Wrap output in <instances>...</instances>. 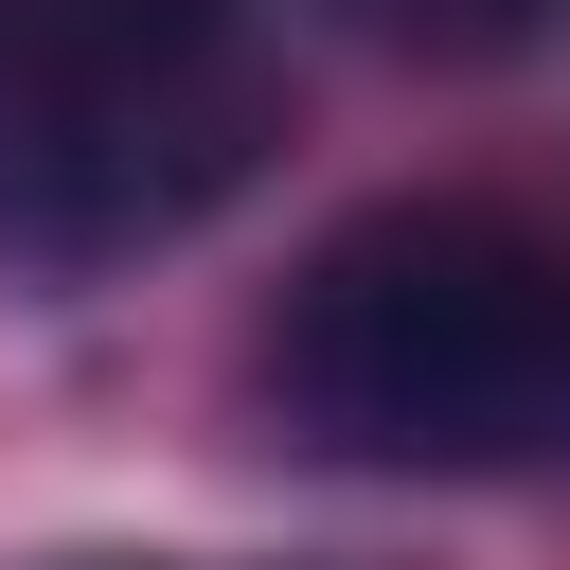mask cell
Listing matches in <instances>:
<instances>
[{"instance_id": "1", "label": "cell", "mask_w": 570, "mask_h": 570, "mask_svg": "<svg viewBox=\"0 0 570 570\" xmlns=\"http://www.w3.org/2000/svg\"><path fill=\"white\" fill-rule=\"evenodd\" d=\"M267 428L356 481L570 463V249L499 196H374L267 303Z\"/></svg>"}, {"instance_id": "2", "label": "cell", "mask_w": 570, "mask_h": 570, "mask_svg": "<svg viewBox=\"0 0 570 570\" xmlns=\"http://www.w3.org/2000/svg\"><path fill=\"white\" fill-rule=\"evenodd\" d=\"M285 142L267 0H0V267L89 285L214 232Z\"/></svg>"}, {"instance_id": "3", "label": "cell", "mask_w": 570, "mask_h": 570, "mask_svg": "<svg viewBox=\"0 0 570 570\" xmlns=\"http://www.w3.org/2000/svg\"><path fill=\"white\" fill-rule=\"evenodd\" d=\"M338 18L392 36V53H428V71H499V53L570 36V0H338Z\"/></svg>"}, {"instance_id": "4", "label": "cell", "mask_w": 570, "mask_h": 570, "mask_svg": "<svg viewBox=\"0 0 570 570\" xmlns=\"http://www.w3.org/2000/svg\"><path fill=\"white\" fill-rule=\"evenodd\" d=\"M71 570H160V552H71Z\"/></svg>"}]
</instances>
